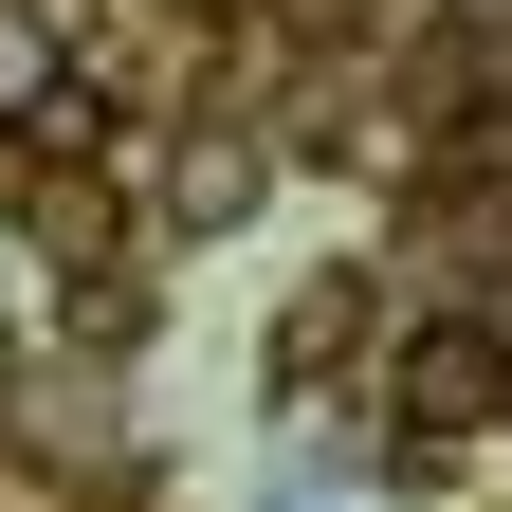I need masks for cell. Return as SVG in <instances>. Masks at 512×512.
Here are the masks:
<instances>
[{
  "label": "cell",
  "instance_id": "obj_2",
  "mask_svg": "<svg viewBox=\"0 0 512 512\" xmlns=\"http://www.w3.org/2000/svg\"><path fill=\"white\" fill-rule=\"evenodd\" d=\"M19 147H37V165H110V92H92V74H55V92L19 110Z\"/></svg>",
  "mask_w": 512,
  "mask_h": 512
},
{
  "label": "cell",
  "instance_id": "obj_3",
  "mask_svg": "<svg viewBox=\"0 0 512 512\" xmlns=\"http://www.w3.org/2000/svg\"><path fill=\"white\" fill-rule=\"evenodd\" d=\"M37 92H55V19H37V0H0V128H19Z\"/></svg>",
  "mask_w": 512,
  "mask_h": 512
},
{
  "label": "cell",
  "instance_id": "obj_1",
  "mask_svg": "<svg viewBox=\"0 0 512 512\" xmlns=\"http://www.w3.org/2000/svg\"><path fill=\"white\" fill-rule=\"evenodd\" d=\"M403 421H421V439L494 421V311H476V330H421V348H403Z\"/></svg>",
  "mask_w": 512,
  "mask_h": 512
}]
</instances>
